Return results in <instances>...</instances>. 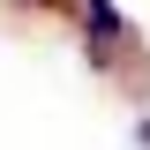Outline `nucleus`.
<instances>
[{"label":"nucleus","instance_id":"nucleus-1","mask_svg":"<svg viewBox=\"0 0 150 150\" xmlns=\"http://www.w3.org/2000/svg\"><path fill=\"white\" fill-rule=\"evenodd\" d=\"M135 135H143V143H150V120H135Z\"/></svg>","mask_w":150,"mask_h":150},{"label":"nucleus","instance_id":"nucleus-2","mask_svg":"<svg viewBox=\"0 0 150 150\" xmlns=\"http://www.w3.org/2000/svg\"><path fill=\"white\" fill-rule=\"evenodd\" d=\"M38 8H60V0H38Z\"/></svg>","mask_w":150,"mask_h":150}]
</instances>
